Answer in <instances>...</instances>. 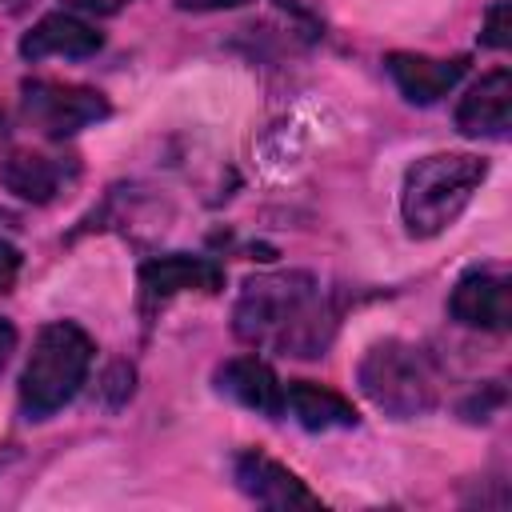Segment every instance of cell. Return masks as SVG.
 <instances>
[{
    "label": "cell",
    "mask_w": 512,
    "mask_h": 512,
    "mask_svg": "<svg viewBox=\"0 0 512 512\" xmlns=\"http://www.w3.org/2000/svg\"><path fill=\"white\" fill-rule=\"evenodd\" d=\"M332 312L312 272H268L244 280L232 328L248 344H272L288 356H320L332 336Z\"/></svg>",
    "instance_id": "cell-1"
},
{
    "label": "cell",
    "mask_w": 512,
    "mask_h": 512,
    "mask_svg": "<svg viewBox=\"0 0 512 512\" xmlns=\"http://www.w3.org/2000/svg\"><path fill=\"white\" fill-rule=\"evenodd\" d=\"M488 180V160L476 152H432L408 164L400 184V220L412 240L448 232Z\"/></svg>",
    "instance_id": "cell-2"
},
{
    "label": "cell",
    "mask_w": 512,
    "mask_h": 512,
    "mask_svg": "<svg viewBox=\"0 0 512 512\" xmlns=\"http://www.w3.org/2000/svg\"><path fill=\"white\" fill-rule=\"evenodd\" d=\"M92 336L72 320H52L36 332L28 364L20 372V404L28 420H44L76 400L92 372Z\"/></svg>",
    "instance_id": "cell-3"
},
{
    "label": "cell",
    "mask_w": 512,
    "mask_h": 512,
    "mask_svg": "<svg viewBox=\"0 0 512 512\" xmlns=\"http://www.w3.org/2000/svg\"><path fill=\"white\" fill-rule=\"evenodd\" d=\"M360 392L388 416L412 420L440 404V376L424 348L408 340H376L356 364Z\"/></svg>",
    "instance_id": "cell-4"
},
{
    "label": "cell",
    "mask_w": 512,
    "mask_h": 512,
    "mask_svg": "<svg viewBox=\"0 0 512 512\" xmlns=\"http://www.w3.org/2000/svg\"><path fill=\"white\" fill-rule=\"evenodd\" d=\"M20 108L32 128H40L52 140H64L96 120L108 116V100L96 88L84 84H60V80H24Z\"/></svg>",
    "instance_id": "cell-5"
},
{
    "label": "cell",
    "mask_w": 512,
    "mask_h": 512,
    "mask_svg": "<svg viewBox=\"0 0 512 512\" xmlns=\"http://www.w3.org/2000/svg\"><path fill=\"white\" fill-rule=\"evenodd\" d=\"M232 476H236V488L264 508H320V496L292 468H284L280 460H272L256 448H248L232 460Z\"/></svg>",
    "instance_id": "cell-6"
},
{
    "label": "cell",
    "mask_w": 512,
    "mask_h": 512,
    "mask_svg": "<svg viewBox=\"0 0 512 512\" xmlns=\"http://www.w3.org/2000/svg\"><path fill=\"white\" fill-rule=\"evenodd\" d=\"M448 316L464 328H484V332H504L512 320V296H508V280L488 272V268H472L456 280V288L448 292Z\"/></svg>",
    "instance_id": "cell-7"
},
{
    "label": "cell",
    "mask_w": 512,
    "mask_h": 512,
    "mask_svg": "<svg viewBox=\"0 0 512 512\" xmlns=\"http://www.w3.org/2000/svg\"><path fill=\"white\" fill-rule=\"evenodd\" d=\"M140 288L152 300H172L180 292L216 296L224 288V268L212 256L168 252V256H152V260L140 264Z\"/></svg>",
    "instance_id": "cell-8"
},
{
    "label": "cell",
    "mask_w": 512,
    "mask_h": 512,
    "mask_svg": "<svg viewBox=\"0 0 512 512\" xmlns=\"http://www.w3.org/2000/svg\"><path fill=\"white\" fill-rule=\"evenodd\" d=\"M384 68H388V76H392V84L400 88L404 100L436 104V100H444L464 80L468 60L464 56L440 60V56H424V52H388Z\"/></svg>",
    "instance_id": "cell-9"
},
{
    "label": "cell",
    "mask_w": 512,
    "mask_h": 512,
    "mask_svg": "<svg viewBox=\"0 0 512 512\" xmlns=\"http://www.w3.org/2000/svg\"><path fill=\"white\" fill-rule=\"evenodd\" d=\"M104 48V36L80 16V12H48L40 16L24 36H20V56L24 60H44V56H64V60H84Z\"/></svg>",
    "instance_id": "cell-10"
},
{
    "label": "cell",
    "mask_w": 512,
    "mask_h": 512,
    "mask_svg": "<svg viewBox=\"0 0 512 512\" xmlns=\"http://www.w3.org/2000/svg\"><path fill=\"white\" fill-rule=\"evenodd\" d=\"M512 124V72L492 68L484 72L456 104V128L464 136H504Z\"/></svg>",
    "instance_id": "cell-11"
},
{
    "label": "cell",
    "mask_w": 512,
    "mask_h": 512,
    "mask_svg": "<svg viewBox=\"0 0 512 512\" xmlns=\"http://www.w3.org/2000/svg\"><path fill=\"white\" fill-rule=\"evenodd\" d=\"M216 388L228 400H236L240 408L260 412L268 420H276L284 412V384L272 372V364L260 360V356H232V360H224L216 368Z\"/></svg>",
    "instance_id": "cell-12"
},
{
    "label": "cell",
    "mask_w": 512,
    "mask_h": 512,
    "mask_svg": "<svg viewBox=\"0 0 512 512\" xmlns=\"http://www.w3.org/2000/svg\"><path fill=\"white\" fill-rule=\"evenodd\" d=\"M284 412H292V420L308 432H336V428L360 424V412L352 408V400L328 384H316V380H288L284 384Z\"/></svg>",
    "instance_id": "cell-13"
},
{
    "label": "cell",
    "mask_w": 512,
    "mask_h": 512,
    "mask_svg": "<svg viewBox=\"0 0 512 512\" xmlns=\"http://www.w3.org/2000/svg\"><path fill=\"white\" fill-rule=\"evenodd\" d=\"M0 184L12 196L28 200V204H48L64 184V164L56 156H44V152H32V148H16L0 164Z\"/></svg>",
    "instance_id": "cell-14"
},
{
    "label": "cell",
    "mask_w": 512,
    "mask_h": 512,
    "mask_svg": "<svg viewBox=\"0 0 512 512\" xmlns=\"http://www.w3.org/2000/svg\"><path fill=\"white\" fill-rule=\"evenodd\" d=\"M480 44L484 48H508L512 44V0H492L480 24Z\"/></svg>",
    "instance_id": "cell-15"
},
{
    "label": "cell",
    "mask_w": 512,
    "mask_h": 512,
    "mask_svg": "<svg viewBox=\"0 0 512 512\" xmlns=\"http://www.w3.org/2000/svg\"><path fill=\"white\" fill-rule=\"evenodd\" d=\"M104 388L116 392V396H112V408H120V404L132 396V364H112L108 376H104Z\"/></svg>",
    "instance_id": "cell-16"
},
{
    "label": "cell",
    "mask_w": 512,
    "mask_h": 512,
    "mask_svg": "<svg viewBox=\"0 0 512 512\" xmlns=\"http://www.w3.org/2000/svg\"><path fill=\"white\" fill-rule=\"evenodd\" d=\"M20 264H24L20 248H16L12 240H0V292H8V288L16 284V276H20Z\"/></svg>",
    "instance_id": "cell-17"
},
{
    "label": "cell",
    "mask_w": 512,
    "mask_h": 512,
    "mask_svg": "<svg viewBox=\"0 0 512 512\" xmlns=\"http://www.w3.org/2000/svg\"><path fill=\"white\" fill-rule=\"evenodd\" d=\"M124 4H132V0H64V8L84 12V16H116Z\"/></svg>",
    "instance_id": "cell-18"
},
{
    "label": "cell",
    "mask_w": 512,
    "mask_h": 512,
    "mask_svg": "<svg viewBox=\"0 0 512 512\" xmlns=\"http://www.w3.org/2000/svg\"><path fill=\"white\" fill-rule=\"evenodd\" d=\"M248 0H176V8L184 12H224V8H240Z\"/></svg>",
    "instance_id": "cell-19"
},
{
    "label": "cell",
    "mask_w": 512,
    "mask_h": 512,
    "mask_svg": "<svg viewBox=\"0 0 512 512\" xmlns=\"http://www.w3.org/2000/svg\"><path fill=\"white\" fill-rule=\"evenodd\" d=\"M12 352H16V328H12V320L0 316V368L8 364Z\"/></svg>",
    "instance_id": "cell-20"
}]
</instances>
